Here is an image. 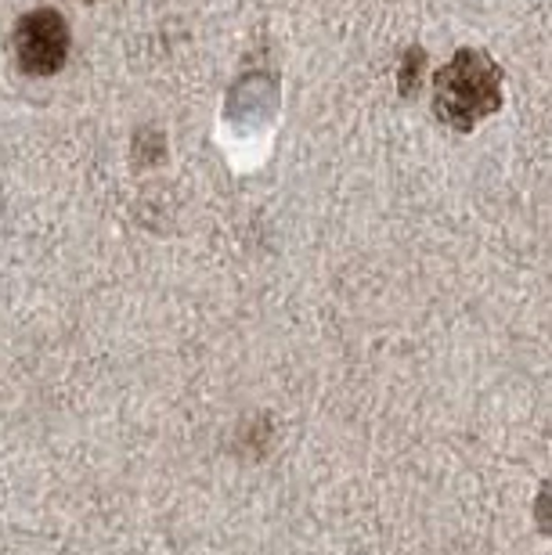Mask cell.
I'll list each match as a JSON object with an SVG mask.
<instances>
[{
	"mask_svg": "<svg viewBox=\"0 0 552 555\" xmlns=\"http://www.w3.org/2000/svg\"><path fill=\"white\" fill-rule=\"evenodd\" d=\"M502 108V69L488 51L462 48L434 76V113L455 134H470Z\"/></svg>",
	"mask_w": 552,
	"mask_h": 555,
	"instance_id": "6da1fadb",
	"label": "cell"
},
{
	"mask_svg": "<svg viewBox=\"0 0 552 555\" xmlns=\"http://www.w3.org/2000/svg\"><path fill=\"white\" fill-rule=\"evenodd\" d=\"M15 59L22 73L54 76L69 62V26L54 8H37L15 26Z\"/></svg>",
	"mask_w": 552,
	"mask_h": 555,
	"instance_id": "7a4b0ae2",
	"label": "cell"
},
{
	"mask_svg": "<svg viewBox=\"0 0 552 555\" xmlns=\"http://www.w3.org/2000/svg\"><path fill=\"white\" fill-rule=\"evenodd\" d=\"M535 519H538V527H542V534L552 538V483H545V487H542V494H538Z\"/></svg>",
	"mask_w": 552,
	"mask_h": 555,
	"instance_id": "277c9868",
	"label": "cell"
},
{
	"mask_svg": "<svg viewBox=\"0 0 552 555\" xmlns=\"http://www.w3.org/2000/svg\"><path fill=\"white\" fill-rule=\"evenodd\" d=\"M423 73H426V54L423 48H408L401 59V69H397V91L405 98H415L419 87H423Z\"/></svg>",
	"mask_w": 552,
	"mask_h": 555,
	"instance_id": "3957f363",
	"label": "cell"
}]
</instances>
